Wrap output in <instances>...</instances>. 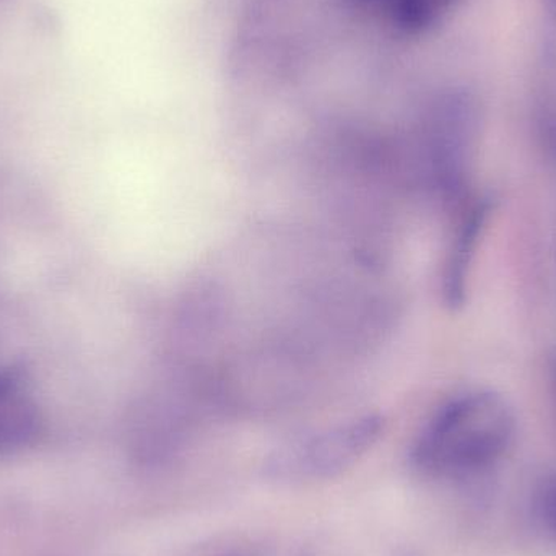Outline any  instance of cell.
I'll list each match as a JSON object with an SVG mask.
<instances>
[{
  "mask_svg": "<svg viewBox=\"0 0 556 556\" xmlns=\"http://www.w3.org/2000/svg\"><path fill=\"white\" fill-rule=\"evenodd\" d=\"M551 371H552V386H554V394H555V401H556V353H555L554 358H552Z\"/></svg>",
  "mask_w": 556,
  "mask_h": 556,
  "instance_id": "9c48e42d",
  "label": "cell"
},
{
  "mask_svg": "<svg viewBox=\"0 0 556 556\" xmlns=\"http://www.w3.org/2000/svg\"><path fill=\"white\" fill-rule=\"evenodd\" d=\"M516 418L502 395L470 391L444 404L412 450L421 472L437 479L472 476L498 463L511 446Z\"/></svg>",
  "mask_w": 556,
  "mask_h": 556,
  "instance_id": "6da1fadb",
  "label": "cell"
},
{
  "mask_svg": "<svg viewBox=\"0 0 556 556\" xmlns=\"http://www.w3.org/2000/svg\"><path fill=\"white\" fill-rule=\"evenodd\" d=\"M492 212V199L480 198L469 205L460 218L443 269V300L447 307L457 309L466 301L470 264L476 256L477 243Z\"/></svg>",
  "mask_w": 556,
  "mask_h": 556,
  "instance_id": "5b68a950",
  "label": "cell"
},
{
  "mask_svg": "<svg viewBox=\"0 0 556 556\" xmlns=\"http://www.w3.org/2000/svg\"><path fill=\"white\" fill-rule=\"evenodd\" d=\"M434 123V152L441 178L446 188L459 189L479 124L476 103L469 94H451L441 101Z\"/></svg>",
  "mask_w": 556,
  "mask_h": 556,
  "instance_id": "3957f363",
  "label": "cell"
},
{
  "mask_svg": "<svg viewBox=\"0 0 556 556\" xmlns=\"http://www.w3.org/2000/svg\"><path fill=\"white\" fill-rule=\"evenodd\" d=\"M384 421L365 415L281 447L270 459L273 476L287 482L332 479L358 463L382 433Z\"/></svg>",
  "mask_w": 556,
  "mask_h": 556,
  "instance_id": "7a4b0ae2",
  "label": "cell"
},
{
  "mask_svg": "<svg viewBox=\"0 0 556 556\" xmlns=\"http://www.w3.org/2000/svg\"><path fill=\"white\" fill-rule=\"evenodd\" d=\"M352 2L355 3V5L362 7V9H384L386 12H389V9H391L392 2H394V0H352Z\"/></svg>",
  "mask_w": 556,
  "mask_h": 556,
  "instance_id": "ba28073f",
  "label": "cell"
},
{
  "mask_svg": "<svg viewBox=\"0 0 556 556\" xmlns=\"http://www.w3.org/2000/svg\"><path fill=\"white\" fill-rule=\"evenodd\" d=\"M457 0H394L389 15L392 23L407 35H421L437 26Z\"/></svg>",
  "mask_w": 556,
  "mask_h": 556,
  "instance_id": "8992f818",
  "label": "cell"
},
{
  "mask_svg": "<svg viewBox=\"0 0 556 556\" xmlns=\"http://www.w3.org/2000/svg\"><path fill=\"white\" fill-rule=\"evenodd\" d=\"M539 508L548 528L556 534V477L547 479L539 492Z\"/></svg>",
  "mask_w": 556,
  "mask_h": 556,
  "instance_id": "52a82bcc",
  "label": "cell"
},
{
  "mask_svg": "<svg viewBox=\"0 0 556 556\" xmlns=\"http://www.w3.org/2000/svg\"><path fill=\"white\" fill-rule=\"evenodd\" d=\"M41 433L38 404L22 378L0 368V454H18Z\"/></svg>",
  "mask_w": 556,
  "mask_h": 556,
  "instance_id": "277c9868",
  "label": "cell"
}]
</instances>
